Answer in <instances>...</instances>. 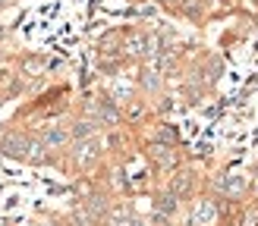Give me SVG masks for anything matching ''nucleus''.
Returning <instances> with one entry per match:
<instances>
[{"instance_id": "1", "label": "nucleus", "mask_w": 258, "mask_h": 226, "mask_svg": "<svg viewBox=\"0 0 258 226\" xmlns=\"http://www.w3.org/2000/svg\"><path fill=\"white\" fill-rule=\"evenodd\" d=\"M7 151H10V154H16V157H25V154H29V142H25V138H10V142H7Z\"/></svg>"}, {"instance_id": "2", "label": "nucleus", "mask_w": 258, "mask_h": 226, "mask_svg": "<svg viewBox=\"0 0 258 226\" xmlns=\"http://www.w3.org/2000/svg\"><path fill=\"white\" fill-rule=\"evenodd\" d=\"M44 142H47L50 148H54V145H63V142H67V132H60V129H50V132L44 135Z\"/></svg>"}, {"instance_id": "3", "label": "nucleus", "mask_w": 258, "mask_h": 226, "mask_svg": "<svg viewBox=\"0 0 258 226\" xmlns=\"http://www.w3.org/2000/svg\"><path fill=\"white\" fill-rule=\"evenodd\" d=\"M154 160H158V163H170V160H173L170 148H154Z\"/></svg>"}, {"instance_id": "4", "label": "nucleus", "mask_w": 258, "mask_h": 226, "mask_svg": "<svg viewBox=\"0 0 258 226\" xmlns=\"http://www.w3.org/2000/svg\"><path fill=\"white\" fill-rule=\"evenodd\" d=\"M167 4H179V0H167Z\"/></svg>"}]
</instances>
